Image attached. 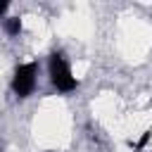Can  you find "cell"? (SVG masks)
I'll list each match as a JSON object with an SVG mask.
<instances>
[{
    "mask_svg": "<svg viewBox=\"0 0 152 152\" xmlns=\"http://www.w3.org/2000/svg\"><path fill=\"white\" fill-rule=\"evenodd\" d=\"M36 71H38L36 62H28V64L17 66L14 78H12V88H14V93L19 97H28L33 93V88H36Z\"/></svg>",
    "mask_w": 152,
    "mask_h": 152,
    "instance_id": "obj_2",
    "label": "cell"
},
{
    "mask_svg": "<svg viewBox=\"0 0 152 152\" xmlns=\"http://www.w3.org/2000/svg\"><path fill=\"white\" fill-rule=\"evenodd\" d=\"M7 7H10V5H7V2H5V0H0V17H2V14H5V12H7Z\"/></svg>",
    "mask_w": 152,
    "mask_h": 152,
    "instance_id": "obj_5",
    "label": "cell"
},
{
    "mask_svg": "<svg viewBox=\"0 0 152 152\" xmlns=\"http://www.w3.org/2000/svg\"><path fill=\"white\" fill-rule=\"evenodd\" d=\"M147 140H150V131H145V133H142V138L135 142V147H138V150H140V147H145V145H147Z\"/></svg>",
    "mask_w": 152,
    "mask_h": 152,
    "instance_id": "obj_4",
    "label": "cell"
},
{
    "mask_svg": "<svg viewBox=\"0 0 152 152\" xmlns=\"http://www.w3.org/2000/svg\"><path fill=\"white\" fill-rule=\"evenodd\" d=\"M50 81L62 93H69V90L76 88V78L71 76V69H69V64H66L62 52H52L50 55Z\"/></svg>",
    "mask_w": 152,
    "mask_h": 152,
    "instance_id": "obj_1",
    "label": "cell"
},
{
    "mask_svg": "<svg viewBox=\"0 0 152 152\" xmlns=\"http://www.w3.org/2000/svg\"><path fill=\"white\" fill-rule=\"evenodd\" d=\"M5 31H7L10 36H19V33H21V19H19V17L7 19V21H5Z\"/></svg>",
    "mask_w": 152,
    "mask_h": 152,
    "instance_id": "obj_3",
    "label": "cell"
}]
</instances>
